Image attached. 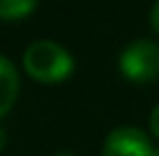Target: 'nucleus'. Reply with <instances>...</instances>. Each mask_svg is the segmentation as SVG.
<instances>
[{
    "mask_svg": "<svg viewBox=\"0 0 159 156\" xmlns=\"http://www.w3.org/2000/svg\"><path fill=\"white\" fill-rule=\"evenodd\" d=\"M151 26L159 34V0H155L153 6H151Z\"/></svg>",
    "mask_w": 159,
    "mask_h": 156,
    "instance_id": "0eeeda50",
    "label": "nucleus"
},
{
    "mask_svg": "<svg viewBox=\"0 0 159 156\" xmlns=\"http://www.w3.org/2000/svg\"><path fill=\"white\" fill-rule=\"evenodd\" d=\"M151 137L138 126H116L110 130L101 148V156H153Z\"/></svg>",
    "mask_w": 159,
    "mask_h": 156,
    "instance_id": "7ed1b4c3",
    "label": "nucleus"
},
{
    "mask_svg": "<svg viewBox=\"0 0 159 156\" xmlns=\"http://www.w3.org/2000/svg\"><path fill=\"white\" fill-rule=\"evenodd\" d=\"M22 64L28 77H32L39 83H48V86L65 81L75 69L73 56L60 43L48 41V39L30 43L24 52Z\"/></svg>",
    "mask_w": 159,
    "mask_h": 156,
    "instance_id": "f257e3e1",
    "label": "nucleus"
},
{
    "mask_svg": "<svg viewBox=\"0 0 159 156\" xmlns=\"http://www.w3.org/2000/svg\"><path fill=\"white\" fill-rule=\"evenodd\" d=\"M153 156H159V145L155 148V150H153Z\"/></svg>",
    "mask_w": 159,
    "mask_h": 156,
    "instance_id": "9d476101",
    "label": "nucleus"
},
{
    "mask_svg": "<svg viewBox=\"0 0 159 156\" xmlns=\"http://www.w3.org/2000/svg\"><path fill=\"white\" fill-rule=\"evenodd\" d=\"M4 145H7V133H4V129L0 126V152L4 150Z\"/></svg>",
    "mask_w": 159,
    "mask_h": 156,
    "instance_id": "6e6552de",
    "label": "nucleus"
},
{
    "mask_svg": "<svg viewBox=\"0 0 159 156\" xmlns=\"http://www.w3.org/2000/svg\"><path fill=\"white\" fill-rule=\"evenodd\" d=\"M54 156H75V154H71V152H58V154H54Z\"/></svg>",
    "mask_w": 159,
    "mask_h": 156,
    "instance_id": "1a4fd4ad",
    "label": "nucleus"
},
{
    "mask_svg": "<svg viewBox=\"0 0 159 156\" xmlns=\"http://www.w3.org/2000/svg\"><path fill=\"white\" fill-rule=\"evenodd\" d=\"M37 6V0H0V19H24Z\"/></svg>",
    "mask_w": 159,
    "mask_h": 156,
    "instance_id": "39448f33",
    "label": "nucleus"
},
{
    "mask_svg": "<svg viewBox=\"0 0 159 156\" xmlns=\"http://www.w3.org/2000/svg\"><path fill=\"white\" fill-rule=\"evenodd\" d=\"M17 94H20L17 69L7 56H0V118H4L13 109Z\"/></svg>",
    "mask_w": 159,
    "mask_h": 156,
    "instance_id": "20e7f679",
    "label": "nucleus"
},
{
    "mask_svg": "<svg viewBox=\"0 0 159 156\" xmlns=\"http://www.w3.org/2000/svg\"><path fill=\"white\" fill-rule=\"evenodd\" d=\"M148 129H151V133L159 139V103L151 109V116H148Z\"/></svg>",
    "mask_w": 159,
    "mask_h": 156,
    "instance_id": "423d86ee",
    "label": "nucleus"
},
{
    "mask_svg": "<svg viewBox=\"0 0 159 156\" xmlns=\"http://www.w3.org/2000/svg\"><path fill=\"white\" fill-rule=\"evenodd\" d=\"M118 71L131 83H148L159 77V45L148 39L129 43L118 56Z\"/></svg>",
    "mask_w": 159,
    "mask_h": 156,
    "instance_id": "f03ea898",
    "label": "nucleus"
}]
</instances>
